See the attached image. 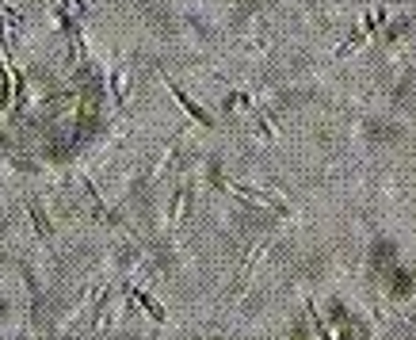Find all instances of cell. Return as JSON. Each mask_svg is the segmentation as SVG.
I'll list each match as a JSON object with an SVG mask.
<instances>
[{"instance_id":"6da1fadb","label":"cell","mask_w":416,"mask_h":340,"mask_svg":"<svg viewBox=\"0 0 416 340\" xmlns=\"http://www.w3.org/2000/svg\"><path fill=\"white\" fill-rule=\"evenodd\" d=\"M164 88H168L172 96H176V103H180V108L188 111L191 119H199V123H203L206 130H214V126H218V123H214V115H210V111H203V103H199V100H191V96H188V92H184L176 81H168V77H164Z\"/></svg>"},{"instance_id":"7a4b0ae2","label":"cell","mask_w":416,"mask_h":340,"mask_svg":"<svg viewBox=\"0 0 416 340\" xmlns=\"http://www.w3.org/2000/svg\"><path fill=\"white\" fill-rule=\"evenodd\" d=\"M27 210H31V222H34V233H39L42 241H54V226H50V218H46V210H42V199L39 195H31V199H27Z\"/></svg>"},{"instance_id":"3957f363","label":"cell","mask_w":416,"mask_h":340,"mask_svg":"<svg viewBox=\"0 0 416 340\" xmlns=\"http://www.w3.org/2000/svg\"><path fill=\"white\" fill-rule=\"evenodd\" d=\"M130 290H134V294H138V302H141V306H146L149 314H153V321H164V306H157V302L149 299L146 290H138V287H130Z\"/></svg>"}]
</instances>
